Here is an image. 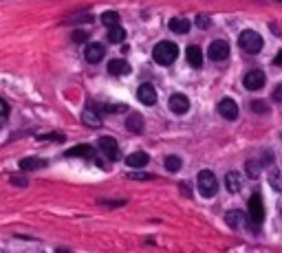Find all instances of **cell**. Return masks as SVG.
I'll return each mask as SVG.
<instances>
[{"label": "cell", "mask_w": 282, "mask_h": 253, "mask_svg": "<svg viewBox=\"0 0 282 253\" xmlns=\"http://www.w3.org/2000/svg\"><path fill=\"white\" fill-rule=\"evenodd\" d=\"M152 58H154V62L161 64V66H170V64L179 58V46L163 40L152 49Z\"/></svg>", "instance_id": "obj_1"}, {"label": "cell", "mask_w": 282, "mask_h": 253, "mask_svg": "<svg viewBox=\"0 0 282 253\" xmlns=\"http://www.w3.org/2000/svg\"><path fill=\"white\" fill-rule=\"evenodd\" d=\"M238 44H240V49L245 51V53L256 55V53H260V49H262V38H260L256 31L247 29V31H242L240 36H238Z\"/></svg>", "instance_id": "obj_2"}, {"label": "cell", "mask_w": 282, "mask_h": 253, "mask_svg": "<svg viewBox=\"0 0 282 253\" xmlns=\"http://www.w3.org/2000/svg\"><path fill=\"white\" fill-rule=\"evenodd\" d=\"M198 191H201L205 198H212V196H216V191H218V181H216V176L210 172V169H203V172H198Z\"/></svg>", "instance_id": "obj_3"}, {"label": "cell", "mask_w": 282, "mask_h": 253, "mask_svg": "<svg viewBox=\"0 0 282 253\" xmlns=\"http://www.w3.org/2000/svg\"><path fill=\"white\" fill-rule=\"evenodd\" d=\"M97 148H99V152L106 156V159H110V161H119V159H121L119 146H117V141H115L113 137H101L99 141H97Z\"/></svg>", "instance_id": "obj_4"}, {"label": "cell", "mask_w": 282, "mask_h": 253, "mask_svg": "<svg viewBox=\"0 0 282 253\" xmlns=\"http://www.w3.org/2000/svg\"><path fill=\"white\" fill-rule=\"evenodd\" d=\"M249 216H251V220H254L256 227L264 220V203H262V196L260 194H254L249 198Z\"/></svg>", "instance_id": "obj_5"}, {"label": "cell", "mask_w": 282, "mask_h": 253, "mask_svg": "<svg viewBox=\"0 0 282 253\" xmlns=\"http://www.w3.org/2000/svg\"><path fill=\"white\" fill-rule=\"evenodd\" d=\"M264 82H267V77H264L262 71H249L245 75V80H242V84H245L247 90H260L264 86Z\"/></svg>", "instance_id": "obj_6"}, {"label": "cell", "mask_w": 282, "mask_h": 253, "mask_svg": "<svg viewBox=\"0 0 282 253\" xmlns=\"http://www.w3.org/2000/svg\"><path fill=\"white\" fill-rule=\"evenodd\" d=\"M210 58L214 60V62H223V60L229 58V44L223 40H216L210 44Z\"/></svg>", "instance_id": "obj_7"}, {"label": "cell", "mask_w": 282, "mask_h": 253, "mask_svg": "<svg viewBox=\"0 0 282 253\" xmlns=\"http://www.w3.org/2000/svg\"><path fill=\"white\" fill-rule=\"evenodd\" d=\"M167 106H170L172 112H176V115H183V112L189 110V99L185 97V95H181V93H174L170 97V102H167Z\"/></svg>", "instance_id": "obj_8"}, {"label": "cell", "mask_w": 282, "mask_h": 253, "mask_svg": "<svg viewBox=\"0 0 282 253\" xmlns=\"http://www.w3.org/2000/svg\"><path fill=\"white\" fill-rule=\"evenodd\" d=\"M218 112L225 117V119H229V121H234L238 117V106H236V102L234 99H223V102L218 104Z\"/></svg>", "instance_id": "obj_9"}, {"label": "cell", "mask_w": 282, "mask_h": 253, "mask_svg": "<svg viewBox=\"0 0 282 253\" xmlns=\"http://www.w3.org/2000/svg\"><path fill=\"white\" fill-rule=\"evenodd\" d=\"M137 99L141 104H145V106H152L157 102V93H154V88L150 84H141L139 90H137Z\"/></svg>", "instance_id": "obj_10"}, {"label": "cell", "mask_w": 282, "mask_h": 253, "mask_svg": "<svg viewBox=\"0 0 282 253\" xmlns=\"http://www.w3.org/2000/svg\"><path fill=\"white\" fill-rule=\"evenodd\" d=\"M106 49L104 44H97V42H93V44H86V51H84V55H86V60L91 64H97L101 58H104Z\"/></svg>", "instance_id": "obj_11"}, {"label": "cell", "mask_w": 282, "mask_h": 253, "mask_svg": "<svg viewBox=\"0 0 282 253\" xmlns=\"http://www.w3.org/2000/svg\"><path fill=\"white\" fill-rule=\"evenodd\" d=\"M150 156L145 154V152H132V154L126 156V165L128 168H143V165H148Z\"/></svg>", "instance_id": "obj_12"}, {"label": "cell", "mask_w": 282, "mask_h": 253, "mask_svg": "<svg viewBox=\"0 0 282 253\" xmlns=\"http://www.w3.org/2000/svg\"><path fill=\"white\" fill-rule=\"evenodd\" d=\"M108 73L110 75H128V73H130V64L123 62V60H110Z\"/></svg>", "instance_id": "obj_13"}, {"label": "cell", "mask_w": 282, "mask_h": 253, "mask_svg": "<svg viewBox=\"0 0 282 253\" xmlns=\"http://www.w3.org/2000/svg\"><path fill=\"white\" fill-rule=\"evenodd\" d=\"M66 156H82V159H93L95 156V150L91 146H75L66 152Z\"/></svg>", "instance_id": "obj_14"}, {"label": "cell", "mask_w": 282, "mask_h": 253, "mask_svg": "<svg viewBox=\"0 0 282 253\" xmlns=\"http://www.w3.org/2000/svg\"><path fill=\"white\" fill-rule=\"evenodd\" d=\"M225 220H227V225L232 227V229H238V227H242V222L247 220V216L242 211H227V216H225Z\"/></svg>", "instance_id": "obj_15"}, {"label": "cell", "mask_w": 282, "mask_h": 253, "mask_svg": "<svg viewBox=\"0 0 282 253\" xmlns=\"http://www.w3.org/2000/svg\"><path fill=\"white\" fill-rule=\"evenodd\" d=\"M189 27H192V22L185 18H172L170 20V31H174V33H188Z\"/></svg>", "instance_id": "obj_16"}, {"label": "cell", "mask_w": 282, "mask_h": 253, "mask_svg": "<svg viewBox=\"0 0 282 253\" xmlns=\"http://www.w3.org/2000/svg\"><path fill=\"white\" fill-rule=\"evenodd\" d=\"M188 62H189V66L201 68L203 53H201V49H198V46H189V49H188Z\"/></svg>", "instance_id": "obj_17"}, {"label": "cell", "mask_w": 282, "mask_h": 253, "mask_svg": "<svg viewBox=\"0 0 282 253\" xmlns=\"http://www.w3.org/2000/svg\"><path fill=\"white\" fill-rule=\"evenodd\" d=\"M108 40L113 42V44H119V42L126 40V31H123V27H119V24L108 27Z\"/></svg>", "instance_id": "obj_18"}, {"label": "cell", "mask_w": 282, "mask_h": 253, "mask_svg": "<svg viewBox=\"0 0 282 253\" xmlns=\"http://www.w3.org/2000/svg\"><path fill=\"white\" fill-rule=\"evenodd\" d=\"M126 128L130 130V132L139 134L141 130H143V119H141V115H130L126 119Z\"/></svg>", "instance_id": "obj_19"}, {"label": "cell", "mask_w": 282, "mask_h": 253, "mask_svg": "<svg viewBox=\"0 0 282 253\" xmlns=\"http://www.w3.org/2000/svg\"><path fill=\"white\" fill-rule=\"evenodd\" d=\"M44 165H47V161L35 159V156H29V159L20 161V168L24 169V172H26V169H29V172H31V169H40V168H44Z\"/></svg>", "instance_id": "obj_20"}, {"label": "cell", "mask_w": 282, "mask_h": 253, "mask_svg": "<svg viewBox=\"0 0 282 253\" xmlns=\"http://www.w3.org/2000/svg\"><path fill=\"white\" fill-rule=\"evenodd\" d=\"M225 187H227L229 191H234V194H236V191L240 190V176H238L236 172H229L227 176H225Z\"/></svg>", "instance_id": "obj_21"}, {"label": "cell", "mask_w": 282, "mask_h": 253, "mask_svg": "<svg viewBox=\"0 0 282 253\" xmlns=\"http://www.w3.org/2000/svg\"><path fill=\"white\" fill-rule=\"evenodd\" d=\"M84 124H88L91 128H99V126H101V119H99V115H97V112L86 110V112H84Z\"/></svg>", "instance_id": "obj_22"}, {"label": "cell", "mask_w": 282, "mask_h": 253, "mask_svg": "<svg viewBox=\"0 0 282 253\" xmlns=\"http://www.w3.org/2000/svg\"><path fill=\"white\" fill-rule=\"evenodd\" d=\"M101 22L106 27H115V24H119V14L117 11H106V14H101Z\"/></svg>", "instance_id": "obj_23"}, {"label": "cell", "mask_w": 282, "mask_h": 253, "mask_svg": "<svg viewBox=\"0 0 282 253\" xmlns=\"http://www.w3.org/2000/svg\"><path fill=\"white\" fill-rule=\"evenodd\" d=\"M181 165H183V163H181L179 156H167V159H165V169H167V172H179Z\"/></svg>", "instance_id": "obj_24"}, {"label": "cell", "mask_w": 282, "mask_h": 253, "mask_svg": "<svg viewBox=\"0 0 282 253\" xmlns=\"http://www.w3.org/2000/svg\"><path fill=\"white\" fill-rule=\"evenodd\" d=\"M247 168V174H249L251 178H256V176H260V165L256 163V161H249V163L245 165Z\"/></svg>", "instance_id": "obj_25"}, {"label": "cell", "mask_w": 282, "mask_h": 253, "mask_svg": "<svg viewBox=\"0 0 282 253\" xmlns=\"http://www.w3.org/2000/svg\"><path fill=\"white\" fill-rule=\"evenodd\" d=\"M196 24H198V27H201V29H210V18H207V16H196Z\"/></svg>", "instance_id": "obj_26"}, {"label": "cell", "mask_w": 282, "mask_h": 253, "mask_svg": "<svg viewBox=\"0 0 282 253\" xmlns=\"http://www.w3.org/2000/svg\"><path fill=\"white\" fill-rule=\"evenodd\" d=\"M73 40L75 42H86L88 40V33L82 31V29H77V31H73Z\"/></svg>", "instance_id": "obj_27"}, {"label": "cell", "mask_w": 282, "mask_h": 253, "mask_svg": "<svg viewBox=\"0 0 282 253\" xmlns=\"http://www.w3.org/2000/svg\"><path fill=\"white\" fill-rule=\"evenodd\" d=\"M251 108H254L256 112H262V115H264V112H269V106L264 102H254V104H251Z\"/></svg>", "instance_id": "obj_28"}, {"label": "cell", "mask_w": 282, "mask_h": 253, "mask_svg": "<svg viewBox=\"0 0 282 253\" xmlns=\"http://www.w3.org/2000/svg\"><path fill=\"white\" fill-rule=\"evenodd\" d=\"M273 99H276V102H282V84L273 90Z\"/></svg>", "instance_id": "obj_29"}, {"label": "cell", "mask_w": 282, "mask_h": 253, "mask_svg": "<svg viewBox=\"0 0 282 253\" xmlns=\"http://www.w3.org/2000/svg\"><path fill=\"white\" fill-rule=\"evenodd\" d=\"M273 64H276V66H282V51L276 55V60H273Z\"/></svg>", "instance_id": "obj_30"}, {"label": "cell", "mask_w": 282, "mask_h": 253, "mask_svg": "<svg viewBox=\"0 0 282 253\" xmlns=\"http://www.w3.org/2000/svg\"><path fill=\"white\" fill-rule=\"evenodd\" d=\"M132 178H150L148 174H132Z\"/></svg>", "instance_id": "obj_31"}]
</instances>
